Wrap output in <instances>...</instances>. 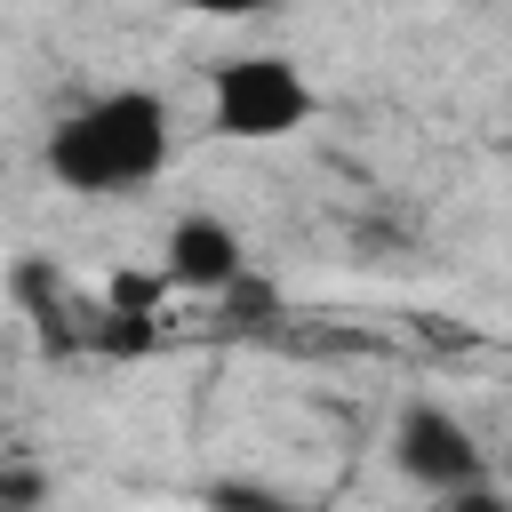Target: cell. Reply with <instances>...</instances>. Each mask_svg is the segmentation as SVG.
I'll return each mask as SVG.
<instances>
[{"instance_id": "cell-6", "label": "cell", "mask_w": 512, "mask_h": 512, "mask_svg": "<svg viewBox=\"0 0 512 512\" xmlns=\"http://www.w3.org/2000/svg\"><path fill=\"white\" fill-rule=\"evenodd\" d=\"M432 512H512V496H504L496 480H472V488H448V496H432Z\"/></svg>"}, {"instance_id": "cell-5", "label": "cell", "mask_w": 512, "mask_h": 512, "mask_svg": "<svg viewBox=\"0 0 512 512\" xmlns=\"http://www.w3.org/2000/svg\"><path fill=\"white\" fill-rule=\"evenodd\" d=\"M200 504H208V512H280L288 496H280V488H264V480H208V488H200Z\"/></svg>"}, {"instance_id": "cell-3", "label": "cell", "mask_w": 512, "mask_h": 512, "mask_svg": "<svg viewBox=\"0 0 512 512\" xmlns=\"http://www.w3.org/2000/svg\"><path fill=\"white\" fill-rule=\"evenodd\" d=\"M392 464H400V480L424 488V496H448V488L488 480V448H480V432H472L448 400H408V408L392 416Z\"/></svg>"}, {"instance_id": "cell-2", "label": "cell", "mask_w": 512, "mask_h": 512, "mask_svg": "<svg viewBox=\"0 0 512 512\" xmlns=\"http://www.w3.org/2000/svg\"><path fill=\"white\" fill-rule=\"evenodd\" d=\"M312 112H320V88L280 48H248L208 72V136L224 144H288L296 128H312Z\"/></svg>"}, {"instance_id": "cell-8", "label": "cell", "mask_w": 512, "mask_h": 512, "mask_svg": "<svg viewBox=\"0 0 512 512\" xmlns=\"http://www.w3.org/2000/svg\"><path fill=\"white\" fill-rule=\"evenodd\" d=\"M280 512H320V504H280Z\"/></svg>"}, {"instance_id": "cell-7", "label": "cell", "mask_w": 512, "mask_h": 512, "mask_svg": "<svg viewBox=\"0 0 512 512\" xmlns=\"http://www.w3.org/2000/svg\"><path fill=\"white\" fill-rule=\"evenodd\" d=\"M176 8H192V16H216V24H240V16H264V8H280V0H176Z\"/></svg>"}, {"instance_id": "cell-1", "label": "cell", "mask_w": 512, "mask_h": 512, "mask_svg": "<svg viewBox=\"0 0 512 512\" xmlns=\"http://www.w3.org/2000/svg\"><path fill=\"white\" fill-rule=\"evenodd\" d=\"M176 152V112L160 88H104L88 104H72L48 136H40V168L80 192V200H112V192H136L168 168Z\"/></svg>"}, {"instance_id": "cell-4", "label": "cell", "mask_w": 512, "mask_h": 512, "mask_svg": "<svg viewBox=\"0 0 512 512\" xmlns=\"http://www.w3.org/2000/svg\"><path fill=\"white\" fill-rule=\"evenodd\" d=\"M160 280L184 288V296H232V288L248 280V248H240V232H232L224 216L192 208V216H176L168 240H160Z\"/></svg>"}]
</instances>
